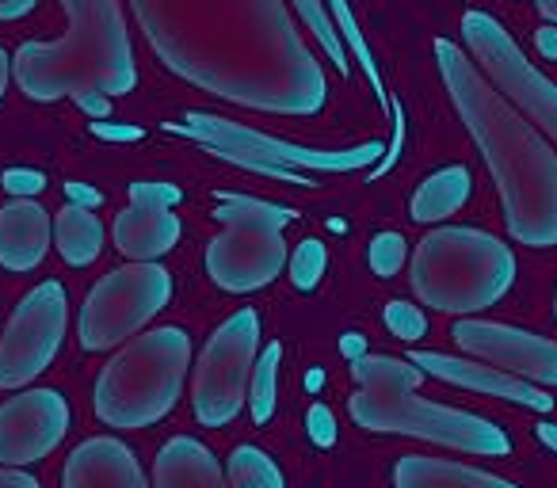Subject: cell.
<instances>
[{"label":"cell","mask_w":557,"mask_h":488,"mask_svg":"<svg viewBox=\"0 0 557 488\" xmlns=\"http://www.w3.org/2000/svg\"><path fill=\"white\" fill-rule=\"evenodd\" d=\"M149 47L187 85L268 111L318 115L329 77L283 0H131Z\"/></svg>","instance_id":"cell-1"},{"label":"cell","mask_w":557,"mask_h":488,"mask_svg":"<svg viewBox=\"0 0 557 488\" xmlns=\"http://www.w3.org/2000/svg\"><path fill=\"white\" fill-rule=\"evenodd\" d=\"M443 85L496 179L508 233L527 249L557 245V153L462 47L435 39Z\"/></svg>","instance_id":"cell-2"},{"label":"cell","mask_w":557,"mask_h":488,"mask_svg":"<svg viewBox=\"0 0 557 488\" xmlns=\"http://www.w3.org/2000/svg\"><path fill=\"white\" fill-rule=\"evenodd\" d=\"M70 32L54 42H24L12 58L27 100L54 103L65 96H126L138 85L131 32L119 0H62Z\"/></svg>","instance_id":"cell-3"},{"label":"cell","mask_w":557,"mask_h":488,"mask_svg":"<svg viewBox=\"0 0 557 488\" xmlns=\"http://www.w3.org/2000/svg\"><path fill=\"white\" fill-rule=\"evenodd\" d=\"M351 374H356L359 389L351 393L348 412L363 431L412 435V439L440 442V447L462 450V454H511V439L500 424L478 416V412L424 401L417 389L424 386L428 374L412 359L363 355L351 363Z\"/></svg>","instance_id":"cell-4"},{"label":"cell","mask_w":557,"mask_h":488,"mask_svg":"<svg viewBox=\"0 0 557 488\" xmlns=\"http://www.w3.org/2000/svg\"><path fill=\"white\" fill-rule=\"evenodd\" d=\"M516 283V256L500 237L466 225L432 229L412 256V290L440 313H481Z\"/></svg>","instance_id":"cell-5"},{"label":"cell","mask_w":557,"mask_h":488,"mask_svg":"<svg viewBox=\"0 0 557 488\" xmlns=\"http://www.w3.org/2000/svg\"><path fill=\"white\" fill-rule=\"evenodd\" d=\"M191 366V336L176 325H161L131 340L96 381L92 409L108 427L138 431L153 427L176 409Z\"/></svg>","instance_id":"cell-6"},{"label":"cell","mask_w":557,"mask_h":488,"mask_svg":"<svg viewBox=\"0 0 557 488\" xmlns=\"http://www.w3.org/2000/svg\"><path fill=\"white\" fill-rule=\"evenodd\" d=\"M214 217L225 225L207 249V275L225 295H252L287 267V229L295 210L248 195H218Z\"/></svg>","instance_id":"cell-7"},{"label":"cell","mask_w":557,"mask_h":488,"mask_svg":"<svg viewBox=\"0 0 557 488\" xmlns=\"http://www.w3.org/2000/svg\"><path fill=\"white\" fill-rule=\"evenodd\" d=\"M260 359V313L237 310L207 340L195 366L191 409L202 427H225L248 404V381Z\"/></svg>","instance_id":"cell-8"},{"label":"cell","mask_w":557,"mask_h":488,"mask_svg":"<svg viewBox=\"0 0 557 488\" xmlns=\"http://www.w3.org/2000/svg\"><path fill=\"white\" fill-rule=\"evenodd\" d=\"M172 302V275L161 264H126L103 275L81 310V343L88 351H111L138 336Z\"/></svg>","instance_id":"cell-9"},{"label":"cell","mask_w":557,"mask_h":488,"mask_svg":"<svg viewBox=\"0 0 557 488\" xmlns=\"http://www.w3.org/2000/svg\"><path fill=\"white\" fill-rule=\"evenodd\" d=\"M462 39L470 47L473 62H478V70L488 77V85L508 96L527 118H534L557 141V85L527 62V54L504 32L500 20H493L488 12L478 9L466 12Z\"/></svg>","instance_id":"cell-10"},{"label":"cell","mask_w":557,"mask_h":488,"mask_svg":"<svg viewBox=\"0 0 557 488\" xmlns=\"http://www.w3.org/2000/svg\"><path fill=\"white\" fill-rule=\"evenodd\" d=\"M70 295L62 283L47 279L16 305L0 336V389H24L50 371L65 343Z\"/></svg>","instance_id":"cell-11"},{"label":"cell","mask_w":557,"mask_h":488,"mask_svg":"<svg viewBox=\"0 0 557 488\" xmlns=\"http://www.w3.org/2000/svg\"><path fill=\"white\" fill-rule=\"evenodd\" d=\"M164 130L184 134V138L199 141L202 149L207 146L240 149V153H256L263 161L283 164V168H295V172H359L386 157L382 141H363V146H351V149H310V146H295L287 138H271V134L230 123V118H218V115H187L184 123H169Z\"/></svg>","instance_id":"cell-12"},{"label":"cell","mask_w":557,"mask_h":488,"mask_svg":"<svg viewBox=\"0 0 557 488\" xmlns=\"http://www.w3.org/2000/svg\"><path fill=\"white\" fill-rule=\"evenodd\" d=\"M450 336L466 355L481 359L496 371L516 374L531 386H557V343L546 336L496 325V321H458Z\"/></svg>","instance_id":"cell-13"},{"label":"cell","mask_w":557,"mask_h":488,"mask_svg":"<svg viewBox=\"0 0 557 488\" xmlns=\"http://www.w3.org/2000/svg\"><path fill=\"white\" fill-rule=\"evenodd\" d=\"M70 401L58 389H24L0 404V465H35L62 447Z\"/></svg>","instance_id":"cell-14"},{"label":"cell","mask_w":557,"mask_h":488,"mask_svg":"<svg viewBox=\"0 0 557 488\" xmlns=\"http://www.w3.org/2000/svg\"><path fill=\"white\" fill-rule=\"evenodd\" d=\"M409 359L424 374L447 381V386L500 397V401L523 404V409H534V412H549V409H554V397H549L542 386H531V381L516 378V374L496 371V366L481 363V359H458V355H443V351H412Z\"/></svg>","instance_id":"cell-15"},{"label":"cell","mask_w":557,"mask_h":488,"mask_svg":"<svg viewBox=\"0 0 557 488\" xmlns=\"http://www.w3.org/2000/svg\"><path fill=\"white\" fill-rule=\"evenodd\" d=\"M62 488H149L138 454L115 435L85 439L70 454Z\"/></svg>","instance_id":"cell-16"},{"label":"cell","mask_w":557,"mask_h":488,"mask_svg":"<svg viewBox=\"0 0 557 488\" xmlns=\"http://www.w3.org/2000/svg\"><path fill=\"white\" fill-rule=\"evenodd\" d=\"M54 222L35 199H12L0 207V267L35 272L47 260Z\"/></svg>","instance_id":"cell-17"},{"label":"cell","mask_w":557,"mask_h":488,"mask_svg":"<svg viewBox=\"0 0 557 488\" xmlns=\"http://www.w3.org/2000/svg\"><path fill=\"white\" fill-rule=\"evenodd\" d=\"M180 233H184V225H180L172 207L131 202V207L115 217L111 237H115V249L123 252L126 260H134V264H157L164 252L176 249Z\"/></svg>","instance_id":"cell-18"},{"label":"cell","mask_w":557,"mask_h":488,"mask_svg":"<svg viewBox=\"0 0 557 488\" xmlns=\"http://www.w3.org/2000/svg\"><path fill=\"white\" fill-rule=\"evenodd\" d=\"M153 485L157 488H230V477L222 473L218 458L199 439L176 435L157 450L153 462Z\"/></svg>","instance_id":"cell-19"},{"label":"cell","mask_w":557,"mask_h":488,"mask_svg":"<svg viewBox=\"0 0 557 488\" xmlns=\"http://www.w3.org/2000/svg\"><path fill=\"white\" fill-rule=\"evenodd\" d=\"M394 485L397 488H519L485 470H473V465L447 462V458H424V454H405L394 465Z\"/></svg>","instance_id":"cell-20"},{"label":"cell","mask_w":557,"mask_h":488,"mask_svg":"<svg viewBox=\"0 0 557 488\" xmlns=\"http://www.w3.org/2000/svg\"><path fill=\"white\" fill-rule=\"evenodd\" d=\"M473 191V176L466 164H447V168H440L435 176H428L424 184L417 187V195H412V222L420 225H432V222H447L450 214H458V210L466 207V199H470Z\"/></svg>","instance_id":"cell-21"},{"label":"cell","mask_w":557,"mask_h":488,"mask_svg":"<svg viewBox=\"0 0 557 488\" xmlns=\"http://www.w3.org/2000/svg\"><path fill=\"white\" fill-rule=\"evenodd\" d=\"M54 245L70 267H88L103 252V225L88 207L65 202L62 214L54 217Z\"/></svg>","instance_id":"cell-22"},{"label":"cell","mask_w":557,"mask_h":488,"mask_svg":"<svg viewBox=\"0 0 557 488\" xmlns=\"http://www.w3.org/2000/svg\"><path fill=\"white\" fill-rule=\"evenodd\" d=\"M278 363H283V343H268L260 351L252 366V381H248V416L252 424H268L275 416V404H278Z\"/></svg>","instance_id":"cell-23"},{"label":"cell","mask_w":557,"mask_h":488,"mask_svg":"<svg viewBox=\"0 0 557 488\" xmlns=\"http://www.w3.org/2000/svg\"><path fill=\"white\" fill-rule=\"evenodd\" d=\"M225 477H230V488H287L275 458L263 454L260 447L233 450L230 462H225Z\"/></svg>","instance_id":"cell-24"},{"label":"cell","mask_w":557,"mask_h":488,"mask_svg":"<svg viewBox=\"0 0 557 488\" xmlns=\"http://www.w3.org/2000/svg\"><path fill=\"white\" fill-rule=\"evenodd\" d=\"M295 9L302 12V20L310 24L313 39L325 47L329 62L341 70V77H348V47H344L341 32H336V24H333V16H329L325 4H321V0H295Z\"/></svg>","instance_id":"cell-25"},{"label":"cell","mask_w":557,"mask_h":488,"mask_svg":"<svg viewBox=\"0 0 557 488\" xmlns=\"http://www.w3.org/2000/svg\"><path fill=\"white\" fill-rule=\"evenodd\" d=\"M333 4V24L344 32V47L351 50V54L359 58V65L367 70V77H371V88L379 92V100L389 108V96H386V85H382V77H379V65H374V58H371V47L363 42V32H359V24H356V16H351V4L348 0H329Z\"/></svg>","instance_id":"cell-26"},{"label":"cell","mask_w":557,"mask_h":488,"mask_svg":"<svg viewBox=\"0 0 557 488\" xmlns=\"http://www.w3.org/2000/svg\"><path fill=\"white\" fill-rule=\"evenodd\" d=\"M367 260H371V272L379 275V279H394V275L405 267V260H409V245H405L401 233L386 229V233H379V237L371 240Z\"/></svg>","instance_id":"cell-27"},{"label":"cell","mask_w":557,"mask_h":488,"mask_svg":"<svg viewBox=\"0 0 557 488\" xmlns=\"http://www.w3.org/2000/svg\"><path fill=\"white\" fill-rule=\"evenodd\" d=\"M287 264H290V279H295V287L298 290H313L321 283V275H325V267H329V252H325V245H321V240H302Z\"/></svg>","instance_id":"cell-28"},{"label":"cell","mask_w":557,"mask_h":488,"mask_svg":"<svg viewBox=\"0 0 557 488\" xmlns=\"http://www.w3.org/2000/svg\"><path fill=\"white\" fill-rule=\"evenodd\" d=\"M207 153L222 157V161L237 164V168H248V172H260V176H271V179H283V184H310V176L295 168H283V164H271L256 153H240V149H225V146H207Z\"/></svg>","instance_id":"cell-29"},{"label":"cell","mask_w":557,"mask_h":488,"mask_svg":"<svg viewBox=\"0 0 557 488\" xmlns=\"http://www.w3.org/2000/svg\"><path fill=\"white\" fill-rule=\"evenodd\" d=\"M386 325H389V333L401 336V340H409V343L424 340V333H428V317L409 302H389L386 305Z\"/></svg>","instance_id":"cell-30"},{"label":"cell","mask_w":557,"mask_h":488,"mask_svg":"<svg viewBox=\"0 0 557 488\" xmlns=\"http://www.w3.org/2000/svg\"><path fill=\"white\" fill-rule=\"evenodd\" d=\"M0 187L9 195H16V199H35V195L47 187V176L35 168H9L4 176H0Z\"/></svg>","instance_id":"cell-31"},{"label":"cell","mask_w":557,"mask_h":488,"mask_svg":"<svg viewBox=\"0 0 557 488\" xmlns=\"http://www.w3.org/2000/svg\"><path fill=\"white\" fill-rule=\"evenodd\" d=\"M389 115H394V138H389V146H386V157L374 164L371 179L386 176V172L397 164V157H401V146H405V111H401V100H389Z\"/></svg>","instance_id":"cell-32"},{"label":"cell","mask_w":557,"mask_h":488,"mask_svg":"<svg viewBox=\"0 0 557 488\" xmlns=\"http://www.w3.org/2000/svg\"><path fill=\"white\" fill-rule=\"evenodd\" d=\"M131 202H157V207H176V202H180V187H172V184H134L131 187Z\"/></svg>","instance_id":"cell-33"},{"label":"cell","mask_w":557,"mask_h":488,"mask_svg":"<svg viewBox=\"0 0 557 488\" xmlns=\"http://www.w3.org/2000/svg\"><path fill=\"white\" fill-rule=\"evenodd\" d=\"M310 439L318 447H333L336 442V424H333V412L325 404H313L310 409Z\"/></svg>","instance_id":"cell-34"},{"label":"cell","mask_w":557,"mask_h":488,"mask_svg":"<svg viewBox=\"0 0 557 488\" xmlns=\"http://www.w3.org/2000/svg\"><path fill=\"white\" fill-rule=\"evenodd\" d=\"M73 103H77L85 115H92L96 123H103V118L111 115V96H103V92H81V96H73Z\"/></svg>","instance_id":"cell-35"},{"label":"cell","mask_w":557,"mask_h":488,"mask_svg":"<svg viewBox=\"0 0 557 488\" xmlns=\"http://www.w3.org/2000/svg\"><path fill=\"white\" fill-rule=\"evenodd\" d=\"M92 134L103 141H138L146 130H138V126H108V123H92Z\"/></svg>","instance_id":"cell-36"},{"label":"cell","mask_w":557,"mask_h":488,"mask_svg":"<svg viewBox=\"0 0 557 488\" xmlns=\"http://www.w3.org/2000/svg\"><path fill=\"white\" fill-rule=\"evenodd\" d=\"M39 0H0V24H16L27 12H35Z\"/></svg>","instance_id":"cell-37"},{"label":"cell","mask_w":557,"mask_h":488,"mask_svg":"<svg viewBox=\"0 0 557 488\" xmlns=\"http://www.w3.org/2000/svg\"><path fill=\"white\" fill-rule=\"evenodd\" d=\"M65 195H70V202H77V207H100L103 195L96 191V187H85V184H65Z\"/></svg>","instance_id":"cell-38"},{"label":"cell","mask_w":557,"mask_h":488,"mask_svg":"<svg viewBox=\"0 0 557 488\" xmlns=\"http://www.w3.org/2000/svg\"><path fill=\"white\" fill-rule=\"evenodd\" d=\"M0 488H42L27 470H0Z\"/></svg>","instance_id":"cell-39"},{"label":"cell","mask_w":557,"mask_h":488,"mask_svg":"<svg viewBox=\"0 0 557 488\" xmlns=\"http://www.w3.org/2000/svg\"><path fill=\"white\" fill-rule=\"evenodd\" d=\"M534 47H539L542 54L554 58V62H557V27H554V24H549V27H539V32H534Z\"/></svg>","instance_id":"cell-40"},{"label":"cell","mask_w":557,"mask_h":488,"mask_svg":"<svg viewBox=\"0 0 557 488\" xmlns=\"http://www.w3.org/2000/svg\"><path fill=\"white\" fill-rule=\"evenodd\" d=\"M9 80H12V58L4 54V47H0V100H4V92H9Z\"/></svg>","instance_id":"cell-41"},{"label":"cell","mask_w":557,"mask_h":488,"mask_svg":"<svg viewBox=\"0 0 557 488\" xmlns=\"http://www.w3.org/2000/svg\"><path fill=\"white\" fill-rule=\"evenodd\" d=\"M534 435H539V439L557 454V424H539V427H534Z\"/></svg>","instance_id":"cell-42"},{"label":"cell","mask_w":557,"mask_h":488,"mask_svg":"<svg viewBox=\"0 0 557 488\" xmlns=\"http://www.w3.org/2000/svg\"><path fill=\"white\" fill-rule=\"evenodd\" d=\"M341 348L351 355V363H356V359H363V355H367V348H363V340H359V336H344V343H341Z\"/></svg>","instance_id":"cell-43"},{"label":"cell","mask_w":557,"mask_h":488,"mask_svg":"<svg viewBox=\"0 0 557 488\" xmlns=\"http://www.w3.org/2000/svg\"><path fill=\"white\" fill-rule=\"evenodd\" d=\"M539 12H542V16L549 20V24L557 27V0H539Z\"/></svg>","instance_id":"cell-44"},{"label":"cell","mask_w":557,"mask_h":488,"mask_svg":"<svg viewBox=\"0 0 557 488\" xmlns=\"http://www.w3.org/2000/svg\"><path fill=\"white\" fill-rule=\"evenodd\" d=\"M554 310H557V305H554Z\"/></svg>","instance_id":"cell-45"}]
</instances>
